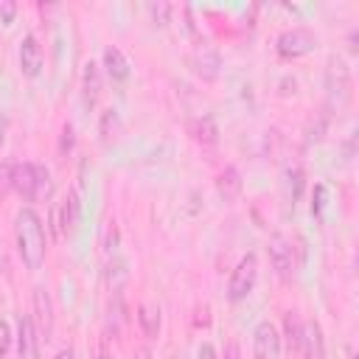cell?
I'll return each instance as SVG.
<instances>
[{
  "instance_id": "31",
  "label": "cell",
  "mask_w": 359,
  "mask_h": 359,
  "mask_svg": "<svg viewBox=\"0 0 359 359\" xmlns=\"http://www.w3.org/2000/svg\"><path fill=\"white\" fill-rule=\"evenodd\" d=\"M199 359H216L213 348H210V345H202V348H199Z\"/></svg>"
},
{
  "instance_id": "23",
  "label": "cell",
  "mask_w": 359,
  "mask_h": 359,
  "mask_svg": "<svg viewBox=\"0 0 359 359\" xmlns=\"http://www.w3.org/2000/svg\"><path fill=\"white\" fill-rule=\"evenodd\" d=\"M325 205H328V188H325L323 182H317V185H314V191H311V213L320 219Z\"/></svg>"
},
{
  "instance_id": "29",
  "label": "cell",
  "mask_w": 359,
  "mask_h": 359,
  "mask_svg": "<svg viewBox=\"0 0 359 359\" xmlns=\"http://www.w3.org/2000/svg\"><path fill=\"white\" fill-rule=\"evenodd\" d=\"M14 11H17V6H14V3H0V17H3V22H11Z\"/></svg>"
},
{
  "instance_id": "19",
  "label": "cell",
  "mask_w": 359,
  "mask_h": 359,
  "mask_svg": "<svg viewBox=\"0 0 359 359\" xmlns=\"http://www.w3.org/2000/svg\"><path fill=\"white\" fill-rule=\"evenodd\" d=\"M300 331H303V320L297 317V311H286L283 314V339L289 353H297L300 348Z\"/></svg>"
},
{
  "instance_id": "33",
  "label": "cell",
  "mask_w": 359,
  "mask_h": 359,
  "mask_svg": "<svg viewBox=\"0 0 359 359\" xmlns=\"http://www.w3.org/2000/svg\"><path fill=\"white\" fill-rule=\"evenodd\" d=\"M137 359H149V353H146V351H140V353H137Z\"/></svg>"
},
{
  "instance_id": "30",
  "label": "cell",
  "mask_w": 359,
  "mask_h": 359,
  "mask_svg": "<svg viewBox=\"0 0 359 359\" xmlns=\"http://www.w3.org/2000/svg\"><path fill=\"white\" fill-rule=\"evenodd\" d=\"M6 135H8V118L6 112H0V149L6 146Z\"/></svg>"
},
{
  "instance_id": "24",
  "label": "cell",
  "mask_w": 359,
  "mask_h": 359,
  "mask_svg": "<svg viewBox=\"0 0 359 359\" xmlns=\"http://www.w3.org/2000/svg\"><path fill=\"white\" fill-rule=\"evenodd\" d=\"M149 14H151L154 22L165 25L168 22V14H171V6L168 3H149Z\"/></svg>"
},
{
  "instance_id": "17",
  "label": "cell",
  "mask_w": 359,
  "mask_h": 359,
  "mask_svg": "<svg viewBox=\"0 0 359 359\" xmlns=\"http://www.w3.org/2000/svg\"><path fill=\"white\" fill-rule=\"evenodd\" d=\"M191 135H194V140L202 143V146H213V143H219V126H216V121H213L210 115L196 118V121L191 123Z\"/></svg>"
},
{
  "instance_id": "26",
  "label": "cell",
  "mask_w": 359,
  "mask_h": 359,
  "mask_svg": "<svg viewBox=\"0 0 359 359\" xmlns=\"http://www.w3.org/2000/svg\"><path fill=\"white\" fill-rule=\"evenodd\" d=\"M11 188V163H3L0 165V191H8Z\"/></svg>"
},
{
  "instance_id": "12",
  "label": "cell",
  "mask_w": 359,
  "mask_h": 359,
  "mask_svg": "<svg viewBox=\"0 0 359 359\" xmlns=\"http://www.w3.org/2000/svg\"><path fill=\"white\" fill-rule=\"evenodd\" d=\"M297 353H300V359H325V337H323V328L317 320H303Z\"/></svg>"
},
{
  "instance_id": "2",
  "label": "cell",
  "mask_w": 359,
  "mask_h": 359,
  "mask_svg": "<svg viewBox=\"0 0 359 359\" xmlns=\"http://www.w3.org/2000/svg\"><path fill=\"white\" fill-rule=\"evenodd\" d=\"M11 191L25 202H48L53 196L50 171L39 163H11Z\"/></svg>"
},
{
  "instance_id": "28",
  "label": "cell",
  "mask_w": 359,
  "mask_h": 359,
  "mask_svg": "<svg viewBox=\"0 0 359 359\" xmlns=\"http://www.w3.org/2000/svg\"><path fill=\"white\" fill-rule=\"evenodd\" d=\"M95 359H115L112 356V348H109V342H107V337H101V342H98V356Z\"/></svg>"
},
{
  "instance_id": "13",
  "label": "cell",
  "mask_w": 359,
  "mask_h": 359,
  "mask_svg": "<svg viewBox=\"0 0 359 359\" xmlns=\"http://www.w3.org/2000/svg\"><path fill=\"white\" fill-rule=\"evenodd\" d=\"M17 356L39 359V334L34 328L31 314H20V320H17Z\"/></svg>"
},
{
  "instance_id": "7",
  "label": "cell",
  "mask_w": 359,
  "mask_h": 359,
  "mask_svg": "<svg viewBox=\"0 0 359 359\" xmlns=\"http://www.w3.org/2000/svg\"><path fill=\"white\" fill-rule=\"evenodd\" d=\"M266 250H269L272 269L278 272V278L286 280L292 275V269H294V244H292V238L283 236V233H272Z\"/></svg>"
},
{
  "instance_id": "4",
  "label": "cell",
  "mask_w": 359,
  "mask_h": 359,
  "mask_svg": "<svg viewBox=\"0 0 359 359\" xmlns=\"http://www.w3.org/2000/svg\"><path fill=\"white\" fill-rule=\"evenodd\" d=\"M320 39L311 28H303V25H294V28H286L278 34L275 39V50L280 59H297V56H306L311 50H317Z\"/></svg>"
},
{
  "instance_id": "6",
  "label": "cell",
  "mask_w": 359,
  "mask_h": 359,
  "mask_svg": "<svg viewBox=\"0 0 359 359\" xmlns=\"http://www.w3.org/2000/svg\"><path fill=\"white\" fill-rule=\"evenodd\" d=\"M188 65H191V70H194L202 81H216L219 73H222V56H219V50L210 48V45H205V42H199V45L191 50Z\"/></svg>"
},
{
  "instance_id": "8",
  "label": "cell",
  "mask_w": 359,
  "mask_h": 359,
  "mask_svg": "<svg viewBox=\"0 0 359 359\" xmlns=\"http://www.w3.org/2000/svg\"><path fill=\"white\" fill-rule=\"evenodd\" d=\"M31 306H34V314H31L34 328H36L39 339L48 342V339L53 337V303H50V294H48L45 286H36V289H34Z\"/></svg>"
},
{
  "instance_id": "9",
  "label": "cell",
  "mask_w": 359,
  "mask_h": 359,
  "mask_svg": "<svg viewBox=\"0 0 359 359\" xmlns=\"http://www.w3.org/2000/svg\"><path fill=\"white\" fill-rule=\"evenodd\" d=\"M252 356L255 359H278L280 356V334L269 320H261L252 331Z\"/></svg>"
},
{
  "instance_id": "32",
  "label": "cell",
  "mask_w": 359,
  "mask_h": 359,
  "mask_svg": "<svg viewBox=\"0 0 359 359\" xmlns=\"http://www.w3.org/2000/svg\"><path fill=\"white\" fill-rule=\"evenodd\" d=\"M53 359H76V351H73V348H62Z\"/></svg>"
},
{
  "instance_id": "3",
  "label": "cell",
  "mask_w": 359,
  "mask_h": 359,
  "mask_svg": "<svg viewBox=\"0 0 359 359\" xmlns=\"http://www.w3.org/2000/svg\"><path fill=\"white\" fill-rule=\"evenodd\" d=\"M258 283V255L255 252H247L238 258V264L233 266L230 272V280H227V300L230 303H241L250 297V292L255 289Z\"/></svg>"
},
{
  "instance_id": "15",
  "label": "cell",
  "mask_w": 359,
  "mask_h": 359,
  "mask_svg": "<svg viewBox=\"0 0 359 359\" xmlns=\"http://www.w3.org/2000/svg\"><path fill=\"white\" fill-rule=\"evenodd\" d=\"M137 325H140V331H143L146 339H157L160 337V328H163V311H160V306L151 303V300L140 303L137 306Z\"/></svg>"
},
{
  "instance_id": "11",
  "label": "cell",
  "mask_w": 359,
  "mask_h": 359,
  "mask_svg": "<svg viewBox=\"0 0 359 359\" xmlns=\"http://www.w3.org/2000/svg\"><path fill=\"white\" fill-rule=\"evenodd\" d=\"M45 67V53H42V45L34 34H25L20 39V70L25 79H39Z\"/></svg>"
},
{
  "instance_id": "1",
  "label": "cell",
  "mask_w": 359,
  "mask_h": 359,
  "mask_svg": "<svg viewBox=\"0 0 359 359\" xmlns=\"http://www.w3.org/2000/svg\"><path fill=\"white\" fill-rule=\"evenodd\" d=\"M45 224L39 219V213L34 208H20L14 216V244H17V255L25 264V269L36 272L45 264L48 255V236H45Z\"/></svg>"
},
{
  "instance_id": "16",
  "label": "cell",
  "mask_w": 359,
  "mask_h": 359,
  "mask_svg": "<svg viewBox=\"0 0 359 359\" xmlns=\"http://www.w3.org/2000/svg\"><path fill=\"white\" fill-rule=\"evenodd\" d=\"M104 70H107V76L112 81H126L129 79L132 65H129V59L123 56V50L118 45H107L104 48Z\"/></svg>"
},
{
  "instance_id": "10",
  "label": "cell",
  "mask_w": 359,
  "mask_h": 359,
  "mask_svg": "<svg viewBox=\"0 0 359 359\" xmlns=\"http://www.w3.org/2000/svg\"><path fill=\"white\" fill-rule=\"evenodd\" d=\"M325 87H328V95L337 98V107H342L348 98H351V70L348 65L334 56L328 62V73H325Z\"/></svg>"
},
{
  "instance_id": "5",
  "label": "cell",
  "mask_w": 359,
  "mask_h": 359,
  "mask_svg": "<svg viewBox=\"0 0 359 359\" xmlns=\"http://www.w3.org/2000/svg\"><path fill=\"white\" fill-rule=\"evenodd\" d=\"M76 222H79V199H76V194H67L65 199H59V202L50 205L48 230H50V236H53L56 241L67 238V236L73 233Z\"/></svg>"
},
{
  "instance_id": "14",
  "label": "cell",
  "mask_w": 359,
  "mask_h": 359,
  "mask_svg": "<svg viewBox=\"0 0 359 359\" xmlns=\"http://www.w3.org/2000/svg\"><path fill=\"white\" fill-rule=\"evenodd\" d=\"M98 95H101V65H95L90 59L81 70V101H84V107L93 109L98 104Z\"/></svg>"
},
{
  "instance_id": "27",
  "label": "cell",
  "mask_w": 359,
  "mask_h": 359,
  "mask_svg": "<svg viewBox=\"0 0 359 359\" xmlns=\"http://www.w3.org/2000/svg\"><path fill=\"white\" fill-rule=\"evenodd\" d=\"M224 359H241V351H238V342L236 339H230L224 345Z\"/></svg>"
},
{
  "instance_id": "25",
  "label": "cell",
  "mask_w": 359,
  "mask_h": 359,
  "mask_svg": "<svg viewBox=\"0 0 359 359\" xmlns=\"http://www.w3.org/2000/svg\"><path fill=\"white\" fill-rule=\"evenodd\" d=\"M11 339H14V337H11L8 323H6V320H0V359H3V356L11 351Z\"/></svg>"
},
{
  "instance_id": "18",
  "label": "cell",
  "mask_w": 359,
  "mask_h": 359,
  "mask_svg": "<svg viewBox=\"0 0 359 359\" xmlns=\"http://www.w3.org/2000/svg\"><path fill=\"white\" fill-rule=\"evenodd\" d=\"M216 185H219V194H222L224 199H236V196L241 194V174H238V168H236V165H227V168L219 174Z\"/></svg>"
},
{
  "instance_id": "21",
  "label": "cell",
  "mask_w": 359,
  "mask_h": 359,
  "mask_svg": "<svg viewBox=\"0 0 359 359\" xmlns=\"http://www.w3.org/2000/svg\"><path fill=\"white\" fill-rule=\"evenodd\" d=\"M303 185H306V177H303V168L294 165V168H286V188H289V196H292V205L303 196Z\"/></svg>"
},
{
  "instance_id": "22",
  "label": "cell",
  "mask_w": 359,
  "mask_h": 359,
  "mask_svg": "<svg viewBox=\"0 0 359 359\" xmlns=\"http://www.w3.org/2000/svg\"><path fill=\"white\" fill-rule=\"evenodd\" d=\"M73 146H76V129H73L70 121H65L62 123V135H59V157H67L73 151Z\"/></svg>"
},
{
  "instance_id": "20",
  "label": "cell",
  "mask_w": 359,
  "mask_h": 359,
  "mask_svg": "<svg viewBox=\"0 0 359 359\" xmlns=\"http://www.w3.org/2000/svg\"><path fill=\"white\" fill-rule=\"evenodd\" d=\"M121 132V121H118V112L115 109H104L101 112V121H98V135L104 143H112Z\"/></svg>"
}]
</instances>
